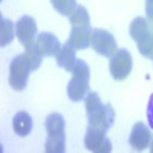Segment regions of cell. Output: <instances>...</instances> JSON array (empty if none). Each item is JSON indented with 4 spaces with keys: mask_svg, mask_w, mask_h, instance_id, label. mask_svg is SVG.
Returning <instances> with one entry per match:
<instances>
[{
    "mask_svg": "<svg viewBox=\"0 0 153 153\" xmlns=\"http://www.w3.org/2000/svg\"><path fill=\"white\" fill-rule=\"evenodd\" d=\"M150 152L153 153V138H152V141H150Z\"/></svg>",
    "mask_w": 153,
    "mask_h": 153,
    "instance_id": "obj_22",
    "label": "cell"
},
{
    "mask_svg": "<svg viewBox=\"0 0 153 153\" xmlns=\"http://www.w3.org/2000/svg\"><path fill=\"white\" fill-rule=\"evenodd\" d=\"M147 120H149V124L153 129V94L149 100V106H147Z\"/></svg>",
    "mask_w": 153,
    "mask_h": 153,
    "instance_id": "obj_21",
    "label": "cell"
},
{
    "mask_svg": "<svg viewBox=\"0 0 153 153\" xmlns=\"http://www.w3.org/2000/svg\"><path fill=\"white\" fill-rule=\"evenodd\" d=\"M91 46L97 54L103 57H112L118 51L115 37L104 29H92Z\"/></svg>",
    "mask_w": 153,
    "mask_h": 153,
    "instance_id": "obj_6",
    "label": "cell"
},
{
    "mask_svg": "<svg viewBox=\"0 0 153 153\" xmlns=\"http://www.w3.org/2000/svg\"><path fill=\"white\" fill-rule=\"evenodd\" d=\"M84 146L91 152H98V153H110L112 152V144L106 138V133L87 127L86 136H84Z\"/></svg>",
    "mask_w": 153,
    "mask_h": 153,
    "instance_id": "obj_9",
    "label": "cell"
},
{
    "mask_svg": "<svg viewBox=\"0 0 153 153\" xmlns=\"http://www.w3.org/2000/svg\"><path fill=\"white\" fill-rule=\"evenodd\" d=\"M132 55L127 49H118L109 61V71L113 76V80L117 81H123L126 80L129 74L132 72Z\"/></svg>",
    "mask_w": 153,
    "mask_h": 153,
    "instance_id": "obj_5",
    "label": "cell"
},
{
    "mask_svg": "<svg viewBox=\"0 0 153 153\" xmlns=\"http://www.w3.org/2000/svg\"><path fill=\"white\" fill-rule=\"evenodd\" d=\"M12 129L16 135L19 136H26L32 130V118L28 112H19L16 113L14 120H12Z\"/></svg>",
    "mask_w": 153,
    "mask_h": 153,
    "instance_id": "obj_14",
    "label": "cell"
},
{
    "mask_svg": "<svg viewBox=\"0 0 153 153\" xmlns=\"http://www.w3.org/2000/svg\"><path fill=\"white\" fill-rule=\"evenodd\" d=\"M150 141H152V135H150L149 127L144 123H136L129 136L130 147H133L138 152H143L144 149L150 146Z\"/></svg>",
    "mask_w": 153,
    "mask_h": 153,
    "instance_id": "obj_12",
    "label": "cell"
},
{
    "mask_svg": "<svg viewBox=\"0 0 153 153\" xmlns=\"http://www.w3.org/2000/svg\"><path fill=\"white\" fill-rule=\"evenodd\" d=\"M46 126V143L45 150L48 153H63L66 150V133H65V118L60 113H51L45 121Z\"/></svg>",
    "mask_w": 153,
    "mask_h": 153,
    "instance_id": "obj_1",
    "label": "cell"
},
{
    "mask_svg": "<svg viewBox=\"0 0 153 153\" xmlns=\"http://www.w3.org/2000/svg\"><path fill=\"white\" fill-rule=\"evenodd\" d=\"M75 48H72L68 42L61 46L60 52L57 55V65L63 69H66L69 72H72L74 66H75V61H76V57H75Z\"/></svg>",
    "mask_w": 153,
    "mask_h": 153,
    "instance_id": "obj_13",
    "label": "cell"
},
{
    "mask_svg": "<svg viewBox=\"0 0 153 153\" xmlns=\"http://www.w3.org/2000/svg\"><path fill=\"white\" fill-rule=\"evenodd\" d=\"M89 80H91V69L84 60H76L72 69V78L68 84V97L72 101L84 100L89 92Z\"/></svg>",
    "mask_w": 153,
    "mask_h": 153,
    "instance_id": "obj_3",
    "label": "cell"
},
{
    "mask_svg": "<svg viewBox=\"0 0 153 153\" xmlns=\"http://www.w3.org/2000/svg\"><path fill=\"white\" fill-rule=\"evenodd\" d=\"M51 3H52L57 12H60L61 16H66V17H71L72 12L78 6L75 0H51Z\"/></svg>",
    "mask_w": 153,
    "mask_h": 153,
    "instance_id": "obj_15",
    "label": "cell"
},
{
    "mask_svg": "<svg viewBox=\"0 0 153 153\" xmlns=\"http://www.w3.org/2000/svg\"><path fill=\"white\" fill-rule=\"evenodd\" d=\"M32 72L25 54L17 55L9 66V84L14 91H23L28 86L29 74Z\"/></svg>",
    "mask_w": 153,
    "mask_h": 153,
    "instance_id": "obj_4",
    "label": "cell"
},
{
    "mask_svg": "<svg viewBox=\"0 0 153 153\" xmlns=\"http://www.w3.org/2000/svg\"><path fill=\"white\" fill-rule=\"evenodd\" d=\"M146 14H147V20L153 28V0H146Z\"/></svg>",
    "mask_w": 153,
    "mask_h": 153,
    "instance_id": "obj_20",
    "label": "cell"
},
{
    "mask_svg": "<svg viewBox=\"0 0 153 153\" xmlns=\"http://www.w3.org/2000/svg\"><path fill=\"white\" fill-rule=\"evenodd\" d=\"M35 48L38 49L43 57H57L61 45L60 40L51 32H42L37 35V40H35Z\"/></svg>",
    "mask_w": 153,
    "mask_h": 153,
    "instance_id": "obj_10",
    "label": "cell"
},
{
    "mask_svg": "<svg viewBox=\"0 0 153 153\" xmlns=\"http://www.w3.org/2000/svg\"><path fill=\"white\" fill-rule=\"evenodd\" d=\"M16 35L25 49H31L32 46H35V40H37L35 20L29 16H23L16 23Z\"/></svg>",
    "mask_w": 153,
    "mask_h": 153,
    "instance_id": "obj_7",
    "label": "cell"
},
{
    "mask_svg": "<svg viewBox=\"0 0 153 153\" xmlns=\"http://www.w3.org/2000/svg\"><path fill=\"white\" fill-rule=\"evenodd\" d=\"M0 37H2V42H0L2 46H6L12 42V38H14V25H12L11 20L2 19V31H0Z\"/></svg>",
    "mask_w": 153,
    "mask_h": 153,
    "instance_id": "obj_18",
    "label": "cell"
},
{
    "mask_svg": "<svg viewBox=\"0 0 153 153\" xmlns=\"http://www.w3.org/2000/svg\"><path fill=\"white\" fill-rule=\"evenodd\" d=\"M84 106H86V113H87V117L89 115H92L95 113L101 106H103V103H101V100L98 97L97 92H92V91H89L84 97Z\"/></svg>",
    "mask_w": 153,
    "mask_h": 153,
    "instance_id": "obj_17",
    "label": "cell"
},
{
    "mask_svg": "<svg viewBox=\"0 0 153 153\" xmlns=\"http://www.w3.org/2000/svg\"><path fill=\"white\" fill-rule=\"evenodd\" d=\"M25 57H26V60H28V63H29V66H31L32 71H37L38 68H40L43 55L38 52V49L35 46H32L31 49L25 51Z\"/></svg>",
    "mask_w": 153,
    "mask_h": 153,
    "instance_id": "obj_19",
    "label": "cell"
},
{
    "mask_svg": "<svg viewBox=\"0 0 153 153\" xmlns=\"http://www.w3.org/2000/svg\"><path fill=\"white\" fill-rule=\"evenodd\" d=\"M91 37H92V28L91 25H80V26H72L71 35L68 38V43L75 48L76 51L87 49L91 46Z\"/></svg>",
    "mask_w": 153,
    "mask_h": 153,
    "instance_id": "obj_11",
    "label": "cell"
},
{
    "mask_svg": "<svg viewBox=\"0 0 153 153\" xmlns=\"http://www.w3.org/2000/svg\"><path fill=\"white\" fill-rule=\"evenodd\" d=\"M87 118H89L87 127H92V129H97L106 133L115 121V110L112 109L110 104H103L95 113L89 115Z\"/></svg>",
    "mask_w": 153,
    "mask_h": 153,
    "instance_id": "obj_8",
    "label": "cell"
},
{
    "mask_svg": "<svg viewBox=\"0 0 153 153\" xmlns=\"http://www.w3.org/2000/svg\"><path fill=\"white\" fill-rule=\"evenodd\" d=\"M152 61H153V55H152Z\"/></svg>",
    "mask_w": 153,
    "mask_h": 153,
    "instance_id": "obj_23",
    "label": "cell"
},
{
    "mask_svg": "<svg viewBox=\"0 0 153 153\" xmlns=\"http://www.w3.org/2000/svg\"><path fill=\"white\" fill-rule=\"evenodd\" d=\"M72 26H80V25H91V19H89V12L84 6H76V9L72 12L69 17Z\"/></svg>",
    "mask_w": 153,
    "mask_h": 153,
    "instance_id": "obj_16",
    "label": "cell"
},
{
    "mask_svg": "<svg viewBox=\"0 0 153 153\" xmlns=\"http://www.w3.org/2000/svg\"><path fill=\"white\" fill-rule=\"evenodd\" d=\"M129 34L138 45L139 54L146 58H152L153 55V28L144 17H136L132 20Z\"/></svg>",
    "mask_w": 153,
    "mask_h": 153,
    "instance_id": "obj_2",
    "label": "cell"
}]
</instances>
